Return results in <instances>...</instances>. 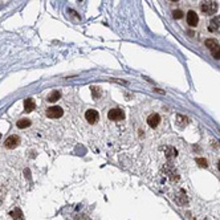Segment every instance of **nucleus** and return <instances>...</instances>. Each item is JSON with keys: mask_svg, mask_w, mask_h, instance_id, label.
<instances>
[{"mask_svg": "<svg viewBox=\"0 0 220 220\" xmlns=\"http://www.w3.org/2000/svg\"><path fill=\"white\" fill-rule=\"evenodd\" d=\"M217 8L219 5L216 2H213V0H204L202 4H200V9L204 15H215L217 12Z\"/></svg>", "mask_w": 220, "mask_h": 220, "instance_id": "nucleus-1", "label": "nucleus"}, {"mask_svg": "<svg viewBox=\"0 0 220 220\" xmlns=\"http://www.w3.org/2000/svg\"><path fill=\"white\" fill-rule=\"evenodd\" d=\"M108 117L111 121H122L123 118H125V113H123L121 109H111L108 113Z\"/></svg>", "mask_w": 220, "mask_h": 220, "instance_id": "nucleus-2", "label": "nucleus"}, {"mask_svg": "<svg viewBox=\"0 0 220 220\" xmlns=\"http://www.w3.org/2000/svg\"><path fill=\"white\" fill-rule=\"evenodd\" d=\"M20 143V138L18 137V135H11V137H8L7 139H5V142H4V146L7 149H15V147H18Z\"/></svg>", "mask_w": 220, "mask_h": 220, "instance_id": "nucleus-3", "label": "nucleus"}, {"mask_svg": "<svg viewBox=\"0 0 220 220\" xmlns=\"http://www.w3.org/2000/svg\"><path fill=\"white\" fill-rule=\"evenodd\" d=\"M212 33H216V35H220V16H216L210 21V27H208Z\"/></svg>", "mask_w": 220, "mask_h": 220, "instance_id": "nucleus-4", "label": "nucleus"}, {"mask_svg": "<svg viewBox=\"0 0 220 220\" xmlns=\"http://www.w3.org/2000/svg\"><path fill=\"white\" fill-rule=\"evenodd\" d=\"M63 109L60 108V106H52V108H49L47 110V115L49 118H60L61 115H63Z\"/></svg>", "mask_w": 220, "mask_h": 220, "instance_id": "nucleus-5", "label": "nucleus"}, {"mask_svg": "<svg viewBox=\"0 0 220 220\" xmlns=\"http://www.w3.org/2000/svg\"><path fill=\"white\" fill-rule=\"evenodd\" d=\"M85 118H86V121L89 123H95L98 121V118H100V114H98V111L97 110H93V109H89L86 113H85Z\"/></svg>", "mask_w": 220, "mask_h": 220, "instance_id": "nucleus-6", "label": "nucleus"}, {"mask_svg": "<svg viewBox=\"0 0 220 220\" xmlns=\"http://www.w3.org/2000/svg\"><path fill=\"white\" fill-rule=\"evenodd\" d=\"M187 23L190 27H196L199 23V16L198 13L195 12V11H188L187 13Z\"/></svg>", "mask_w": 220, "mask_h": 220, "instance_id": "nucleus-7", "label": "nucleus"}, {"mask_svg": "<svg viewBox=\"0 0 220 220\" xmlns=\"http://www.w3.org/2000/svg\"><path fill=\"white\" fill-rule=\"evenodd\" d=\"M159 122H161V117L158 115L156 113L150 114L149 118H147V123H149V126H151V127H156L158 125H159Z\"/></svg>", "mask_w": 220, "mask_h": 220, "instance_id": "nucleus-8", "label": "nucleus"}, {"mask_svg": "<svg viewBox=\"0 0 220 220\" xmlns=\"http://www.w3.org/2000/svg\"><path fill=\"white\" fill-rule=\"evenodd\" d=\"M35 108H36V105H35V102H33L32 98H27L24 101V109H25L27 113H31Z\"/></svg>", "mask_w": 220, "mask_h": 220, "instance_id": "nucleus-9", "label": "nucleus"}, {"mask_svg": "<svg viewBox=\"0 0 220 220\" xmlns=\"http://www.w3.org/2000/svg\"><path fill=\"white\" fill-rule=\"evenodd\" d=\"M60 97H61V93L57 92V90H54V92H52L48 95V101L49 102H56L57 100H60Z\"/></svg>", "mask_w": 220, "mask_h": 220, "instance_id": "nucleus-10", "label": "nucleus"}, {"mask_svg": "<svg viewBox=\"0 0 220 220\" xmlns=\"http://www.w3.org/2000/svg\"><path fill=\"white\" fill-rule=\"evenodd\" d=\"M219 45V43L215 40V38H208V40H206V47L208 48V49H213L215 47H217Z\"/></svg>", "mask_w": 220, "mask_h": 220, "instance_id": "nucleus-11", "label": "nucleus"}, {"mask_svg": "<svg viewBox=\"0 0 220 220\" xmlns=\"http://www.w3.org/2000/svg\"><path fill=\"white\" fill-rule=\"evenodd\" d=\"M11 216L15 220H23V212L20 211V208H15V211L11 212Z\"/></svg>", "mask_w": 220, "mask_h": 220, "instance_id": "nucleus-12", "label": "nucleus"}, {"mask_svg": "<svg viewBox=\"0 0 220 220\" xmlns=\"http://www.w3.org/2000/svg\"><path fill=\"white\" fill-rule=\"evenodd\" d=\"M31 126V121L29 120H20L18 121V127L19 129H25Z\"/></svg>", "mask_w": 220, "mask_h": 220, "instance_id": "nucleus-13", "label": "nucleus"}, {"mask_svg": "<svg viewBox=\"0 0 220 220\" xmlns=\"http://www.w3.org/2000/svg\"><path fill=\"white\" fill-rule=\"evenodd\" d=\"M165 150L167 151V153H166V156H167V158H172V156L177 155V150L174 149V147H165Z\"/></svg>", "mask_w": 220, "mask_h": 220, "instance_id": "nucleus-14", "label": "nucleus"}, {"mask_svg": "<svg viewBox=\"0 0 220 220\" xmlns=\"http://www.w3.org/2000/svg\"><path fill=\"white\" fill-rule=\"evenodd\" d=\"M211 53L213 56V59L219 60L220 59V45H217V47H215L213 49H211Z\"/></svg>", "mask_w": 220, "mask_h": 220, "instance_id": "nucleus-15", "label": "nucleus"}, {"mask_svg": "<svg viewBox=\"0 0 220 220\" xmlns=\"http://www.w3.org/2000/svg\"><path fill=\"white\" fill-rule=\"evenodd\" d=\"M172 16H174V19H182L183 18V12L180 9H175L172 12Z\"/></svg>", "mask_w": 220, "mask_h": 220, "instance_id": "nucleus-16", "label": "nucleus"}, {"mask_svg": "<svg viewBox=\"0 0 220 220\" xmlns=\"http://www.w3.org/2000/svg\"><path fill=\"white\" fill-rule=\"evenodd\" d=\"M196 162H198V165H199L200 167H207V166H208L207 161L203 159V158H198V159H196Z\"/></svg>", "mask_w": 220, "mask_h": 220, "instance_id": "nucleus-17", "label": "nucleus"}, {"mask_svg": "<svg viewBox=\"0 0 220 220\" xmlns=\"http://www.w3.org/2000/svg\"><path fill=\"white\" fill-rule=\"evenodd\" d=\"M217 167H219V171H220V161H219V165H217Z\"/></svg>", "mask_w": 220, "mask_h": 220, "instance_id": "nucleus-18", "label": "nucleus"}, {"mask_svg": "<svg viewBox=\"0 0 220 220\" xmlns=\"http://www.w3.org/2000/svg\"><path fill=\"white\" fill-rule=\"evenodd\" d=\"M171 2H178V0H171Z\"/></svg>", "mask_w": 220, "mask_h": 220, "instance_id": "nucleus-19", "label": "nucleus"}, {"mask_svg": "<svg viewBox=\"0 0 220 220\" xmlns=\"http://www.w3.org/2000/svg\"><path fill=\"white\" fill-rule=\"evenodd\" d=\"M0 138H2V134H0Z\"/></svg>", "mask_w": 220, "mask_h": 220, "instance_id": "nucleus-20", "label": "nucleus"}]
</instances>
